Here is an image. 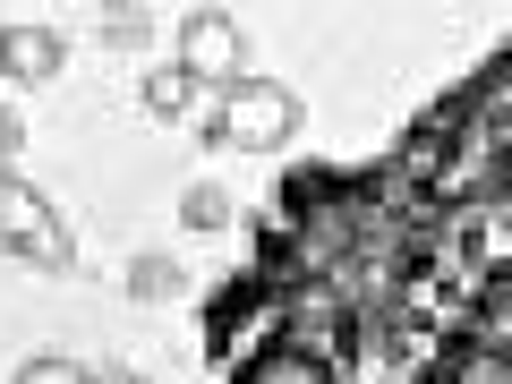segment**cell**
<instances>
[{
    "mask_svg": "<svg viewBox=\"0 0 512 384\" xmlns=\"http://www.w3.org/2000/svg\"><path fill=\"white\" fill-rule=\"evenodd\" d=\"M197 120H205L214 146L274 154V146H291V128H299V94L274 86V77H239V86H222V94H197Z\"/></svg>",
    "mask_w": 512,
    "mask_h": 384,
    "instance_id": "cell-1",
    "label": "cell"
},
{
    "mask_svg": "<svg viewBox=\"0 0 512 384\" xmlns=\"http://www.w3.org/2000/svg\"><path fill=\"white\" fill-rule=\"evenodd\" d=\"M0 248H18L26 265H43V274H60V265H69V222L52 214V197H43V188H26V180H9V171H0Z\"/></svg>",
    "mask_w": 512,
    "mask_h": 384,
    "instance_id": "cell-2",
    "label": "cell"
},
{
    "mask_svg": "<svg viewBox=\"0 0 512 384\" xmlns=\"http://www.w3.org/2000/svg\"><path fill=\"white\" fill-rule=\"evenodd\" d=\"M180 69L197 77V94H222L248 77V43H239V26L222 18V9H197V18L180 26Z\"/></svg>",
    "mask_w": 512,
    "mask_h": 384,
    "instance_id": "cell-3",
    "label": "cell"
},
{
    "mask_svg": "<svg viewBox=\"0 0 512 384\" xmlns=\"http://www.w3.org/2000/svg\"><path fill=\"white\" fill-rule=\"evenodd\" d=\"M60 52H69V43H60L52 26H9V43H0V69L18 77V86H43V77H60Z\"/></svg>",
    "mask_w": 512,
    "mask_h": 384,
    "instance_id": "cell-4",
    "label": "cell"
},
{
    "mask_svg": "<svg viewBox=\"0 0 512 384\" xmlns=\"http://www.w3.org/2000/svg\"><path fill=\"white\" fill-rule=\"evenodd\" d=\"M146 111L154 120H197V77L188 69H154L146 77Z\"/></svg>",
    "mask_w": 512,
    "mask_h": 384,
    "instance_id": "cell-5",
    "label": "cell"
},
{
    "mask_svg": "<svg viewBox=\"0 0 512 384\" xmlns=\"http://www.w3.org/2000/svg\"><path fill=\"white\" fill-rule=\"evenodd\" d=\"M128 291H137V299H180L188 274L171 265V256H146V265H128Z\"/></svg>",
    "mask_w": 512,
    "mask_h": 384,
    "instance_id": "cell-6",
    "label": "cell"
},
{
    "mask_svg": "<svg viewBox=\"0 0 512 384\" xmlns=\"http://www.w3.org/2000/svg\"><path fill=\"white\" fill-rule=\"evenodd\" d=\"M180 222H188V231H222V222H231V197H222L214 180H197V188L180 197Z\"/></svg>",
    "mask_w": 512,
    "mask_h": 384,
    "instance_id": "cell-7",
    "label": "cell"
},
{
    "mask_svg": "<svg viewBox=\"0 0 512 384\" xmlns=\"http://www.w3.org/2000/svg\"><path fill=\"white\" fill-rule=\"evenodd\" d=\"M18 384H94V376H86L77 359H26V367H18Z\"/></svg>",
    "mask_w": 512,
    "mask_h": 384,
    "instance_id": "cell-8",
    "label": "cell"
},
{
    "mask_svg": "<svg viewBox=\"0 0 512 384\" xmlns=\"http://www.w3.org/2000/svg\"><path fill=\"white\" fill-rule=\"evenodd\" d=\"M94 26H103L111 43H128V35H146V9H103V18H94Z\"/></svg>",
    "mask_w": 512,
    "mask_h": 384,
    "instance_id": "cell-9",
    "label": "cell"
},
{
    "mask_svg": "<svg viewBox=\"0 0 512 384\" xmlns=\"http://www.w3.org/2000/svg\"><path fill=\"white\" fill-rule=\"evenodd\" d=\"M18 137H26V120L9 103H0V171H9V154H18Z\"/></svg>",
    "mask_w": 512,
    "mask_h": 384,
    "instance_id": "cell-10",
    "label": "cell"
},
{
    "mask_svg": "<svg viewBox=\"0 0 512 384\" xmlns=\"http://www.w3.org/2000/svg\"><path fill=\"white\" fill-rule=\"evenodd\" d=\"M0 43H9V26H0Z\"/></svg>",
    "mask_w": 512,
    "mask_h": 384,
    "instance_id": "cell-11",
    "label": "cell"
}]
</instances>
